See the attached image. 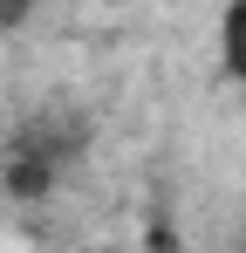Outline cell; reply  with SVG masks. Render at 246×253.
<instances>
[{
    "label": "cell",
    "mask_w": 246,
    "mask_h": 253,
    "mask_svg": "<svg viewBox=\"0 0 246 253\" xmlns=\"http://www.w3.org/2000/svg\"><path fill=\"white\" fill-rule=\"evenodd\" d=\"M21 7H28V0H0V14H21Z\"/></svg>",
    "instance_id": "obj_3"
},
{
    "label": "cell",
    "mask_w": 246,
    "mask_h": 253,
    "mask_svg": "<svg viewBox=\"0 0 246 253\" xmlns=\"http://www.w3.org/2000/svg\"><path fill=\"white\" fill-rule=\"evenodd\" d=\"M219 69L246 89V0H226L219 14Z\"/></svg>",
    "instance_id": "obj_2"
},
{
    "label": "cell",
    "mask_w": 246,
    "mask_h": 253,
    "mask_svg": "<svg viewBox=\"0 0 246 253\" xmlns=\"http://www.w3.org/2000/svg\"><path fill=\"white\" fill-rule=\"evenodd\" d=\"M76 130L69 124H35V130H21L14 144H7V192L14 199H48L55 192V178L76 165Z\"/></svg>",
    "instance_id": "obj_1"
}]
</instances>
